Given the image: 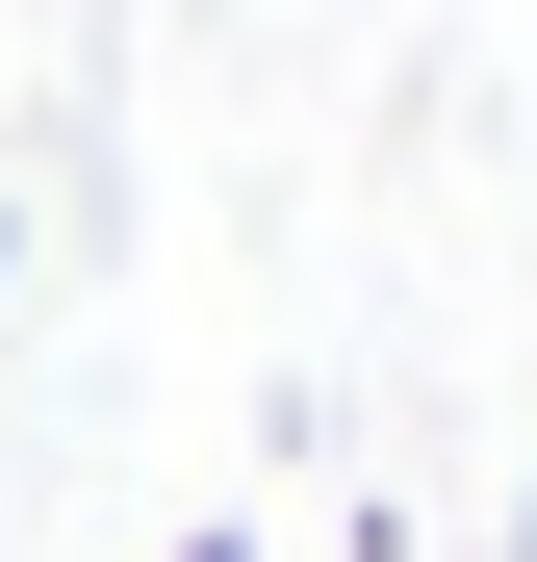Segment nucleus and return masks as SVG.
<instances>
[{
  "instance_id": "1",
  "label": "nucleus",
  "mask_w": 537,
  "mask_h": 562,
  "mask_svg": "<svg viewBox=\"0 0 537 562\" xmlns=\"http://www.w3.org/2000/svg\"><path fill=\"white\" fill-rule=\"evenodd\" d=\"M179 562H256V537H179Z\"/></svg>"
}]
</instances>
